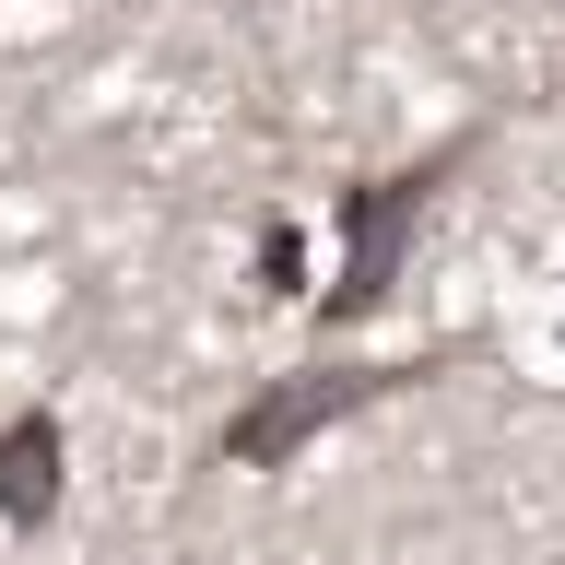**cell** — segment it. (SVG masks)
<instances>
[{"label":"cell","instance_id":"6da1fadb","mask_svg":"<svg viewBox=\"0 0 565 565\" xmlns=\"http://www.w3.org/2000/svg\"><path fill=\"white\" fill-rule=\"evenodd\" d=\"M47 459H60V436H47V424H12V448H0V507H12V519L47 507Z\"/></svg>","mask_w":565,"mask_h":565}]
</instances>
